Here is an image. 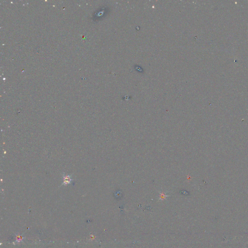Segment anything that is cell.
<instances>
[{"label": "cell", "mask_w": 248, "mask_h": 248, "mask_svg": "<svg viewBox=\"0 0 248 248\" xmlns=\"http://www.w3.org/2000/svg\"><path fill=\"white\" fill-rule=\"evenodd\" d=\"M63 182L61 184V186H68L73 183L74 179L72 178L71 175H66L65 172H63L62 175Z\"/></svg>", "instance_id": "cell-1"}]
</instances>
